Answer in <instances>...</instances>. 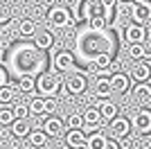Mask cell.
I'll use <instances>...</instances> for the list:
<instances>
[{
  "label": "cell",
  "mask_w": 151,
  "mask_h": 149,
  "mask_svg": "<svg viewBox=\"0 0 151 149\" xmlns=\"http://www.w3.org/2000/svg\"><path fill=\"white\" fill-rule=\"evenodd\" d=\"M43 133L47 138H57V136H61L63 133V122L59 118H47L43 122Z\"/></svg>",
  "instance_id": "cell-12"
},
{
  "label": "cell",
  "mask_w": 151,
  "mask_h": 149,
  "mask_svg": "<svg viewBox=\"0 0 151 149\" xmlns=\"http://www.w3.org/2000/svg\"><path fill=\"white\" fill-rule=\"evenodd\" d=\"M7 84V74H5V70L0 68V86H5Z\"/></svg>",
  "instance_id": "cell-35"
},
{
  "label": "cell",
  "mask_w": 151,
  "mask_h": 149,
  "mask_svg": "<svg viewBox=\"0 0 151 149\" xmlns=\"http://www.w3.org/2000/svg\"><path fill=\"white\" fill-rule=\"evenodd\" d=\"M54 43V36L50 32H41V34H34V48L36 50H50Z\"/></svg>",
  "instance_id": "cell-17"
},
{
  "label": "cell",
  "mask_w": 151,
  "mask_h": 149,
  "mask_svg": "<svg viewBox=\"0 0 151 149\" xmlns=\"http://www.w3.org/2000/svg\"><path fill=\"white\" fill-rule=\"evenodd\" d=\"M95 95H97V97H104V99L111 95V84H108L106 77H99V79H97V84H95Z\"/></svg>",
  "instance_id": "cell-22"
},
{
  "label": "cell",
  "mask_w": 151,
  "mask_h": 149,
  "mask_svg": "<svg viewBox=\"0 0 151 149\" xmlns=\"http://www.w3.org/2000/svg\"><path fill=\"white\" fill-rule=\"evenodd\" d=\"M14 120H16V118H14V111L9 108V106L0 108V124H2V127H9Z\"/></svg>",
  "instance_id": "cell-30"
},
{
  "label": "cell",
  "mask_w": 151,
  "mask_h": 149,
  "mask_svg": "<svg viewBox=\"0 0 151 149\" xmlns=\"http://www.w3.org/2000/svg\"><path fill=\"white\" fill-rule=\"evenodd\" d=\"M9 20H12V9H9V5L5 0H0V25L9 23Z\"/></svg>",
  "instance_id": "cell-32"
},
{
  "label": "cell",
  "mask_w": 151,
  "mask_h": 149,
  "mask_svg": "<svg viewBox=\"0 0 151 149\" xmlns=\"http://www.w3.org/2000/svg\"><path fill=\"white\" fill-rule=\"evenodd\" d=\"M135 5H151V0H133Z\"/></svg>",
  "instance_id": "cell-36"
},
{
  "label": "cell",
  "mask_w": 151,
  "mask_h": 149,
  "mask_svg": "<svg viewBox=\"0 0 151 149\" xmlns=\"http://www.w3.org/2000/svg\"><path fill=\"white\" fill-rule=\"evenodd\" d=\"M131 48H129V56H131L133 61H140V59H145V50H142V45L145 43H129Z\"/></svg>",
  "instance_id": "cell-28"
},
{
  "label": "cell",
  "mask_w": 151,
  "mask_h": 149,
  "mask_svg": "<svg viewBox=\"0 0 151 149\" xmlns=\"http://www.w3.org/2000/svg\"><path fill=\"white\" fill-rule=\"evenodd\" d=\"M122 147H124V149H133V147H135V142H133L131 138H126V136H124V140H122V145H120V149H122Z\"/></svg>",
  "instance_id": "cell-34"
},
{
  "label": "cell",
  "mask_w": 151,
  "mask_h": 149,
  "mask_svg": "<svg viewBox=\"0 0 151 149\" xmlns=\"http://www.w3.org/2000/svg\"><path fill=\"white\" fill-rule=\"evenodd\" d=\"M104 133H99V129H95L93 136L86 138V145H88V149H101V145H104Z\"/></svg>",
  "instance_id": "cell-24"
},
{
  "label": "cell",
  "mask_w": 151,
  "mask_h": 149,
  "mask_svg": "<svg viewBox=\"0 0 151 149\" xmlns=\"http://www.w3.org/2000/svg\"><path fill=\"white\" fill-rule=\"evenodd\" d=\"M27 108H29V115H45V113H43V97H34V99H29Z\"/></svg>",
  "instance_id": "cell-26"
},
{
  "label": "cell",
  "mask_w": 151,
  "mask_h": 149,
  "mask_svg": "<svg viewBox=\"0 0 151 149\" xmlns=\"http://www.w3.org/2000/svg\"><path fill=\"white\" fill-rule=\"evenodd\" d=\"M101 149H120V142H117V140H113V138H106V140H104V145H101Z\"/></svg>",
  "instance_id": "cell-33"
},
{
  "label": "cell",
  "mask_w": 151,
  "mask_h": 149,
  "mask_svg": "<svg viewBox=\"0 0 151 149\" xmlns=\"http://www.w3.org/2000/svg\"><path fill=\"white\" fill-rule=\"evenodd\" d=\"M111 63H113V56H111V52H95L93 56V68H99V70H106L111 68Z\"/></svg>",
  "instance_id": "cell-15"
},
{
  "label": "cell",
  "mask_w": 151,
  "mask_h": 149,
  "mask_svg": "<svg viewBox=\"0 0 151 149\" xmlns=\"http://www.w3.org/2000/svg\"><path fill=\"white\" fill-rule=\"evenodd\" d=\"M72 66H75V56L70 54L68 50L57 52V56H54V68H57V72H65V70H70Z\"/></svg>",
  "instance_id": "cell-8"
},
{
  "label": "cell",
  "mask_w": 151,
  "mask_h": 149,
  "mask_svg": "<svg viewBox=\"0 0 151 149\" xmlns=\"http://www.w3.org/2000/svg\"><path fill=\"white\" fill-rule=\"evenodd\" d=\"M122 2H131V0H122Z\"/></svg>",
  "instance_id": "cell-38"
},
{
  "label": "cell",
  "mask_w": 151,
  "mask_h": 149,
  "mask_svg": "<svg viewBox=\"0 0 151 149\" xmlns=\"http://www.w3.org/2000/svg\"><path fill=\"white\" fill-rule=\"evenodd\" d=\"M27 142H29L32 147L41 149V147H45V142H47V136H45L43 131H29V133H27Z\"/></svg>",
  "instance_id": "cell-19"
},
{
  "label": "cell",
  "mask_w": 151,
  "mask_h": 149,
  "mask_svg": "<svg viewBox=\"0 0 151 149\" xmlns=\"http://www.w3.org/2000/svg\"><path fill=\"white\" fill-rule=\"evenodd\" d=\"M124 38H126V43H145L147 41V27L145 25H138V23L126 25Z\"/></svg>",
  "instance_id": "cell-5"
},
{
  "label": "cell",
  "mask_w": 151,
  "mask_h": 149,
  "mask_svg": "<svg viewBox=\"0 0 151 149\" xmlns=\"http://www.w3.org/2000/svg\"><path fill=\"white\" fill-rule=\"evenodd\" d=\"M12 111H14V118H16V120H25V118H29V108H27L25 102H14Z\"/></svg>",
  "instance_id": "cell-25"
},
{
  "label": "cell",
  "mask_w": 151,
  "mask_h": 149,
  "mask_svg": "<svg viewBox=\"0 0 151 149\" xmlns=\"http://www.w3.org/2000/svg\"><path fill=\"white\" fill-rule=\"evenodd\" d=\"M34 88H38L41 97H54L57 93H61V81L52 72H41L38 79H34Z\"/></svg>",
  "instance_id": "cell-1"
},
{
  "label": "cell",
  "mask_w": 151,
  "mask_h": 149,
  "mask_svg": "<svg viewBox=\"0 0 151 149\" xmlns=\"http://www.w3.org/2000/svg\"><path fill=\"white\" fill-rule=\"evenodd\" d=\"M133 129L138 131L140 136H149L151 133V111L147 106L135 113V118H133Z\"/></svg>",
  "instance_id": "cell-3"
},
{
  "label": "cell",
  "mask_w": 151,
  "mask_h": 149,
  "mask_svg": "<svg viewBox=\"0 0 151 149\" xmlns=\"http://www.w3.org/2000/svg\"><path fill=\"white\" fill-rule=\"evenodd\" d=\"M16 88L9 86V84H5V86H0V106H9L16 102Z\"/></svg>",
  "instance_id": "cell-16"
},
{
  "label": "cell",
  "mask_w": 151,
  "mask_h": 149,
  "mask_svg": "<svg viewBox=\"0 0 151 149\" xmlns=\"http://www.w3.org/2000/svg\"><path fill=\"white\" fill-rule=\"evenodd\" d=\"M86 88H88V81H86V77L79 74V72L70 74L68 81H65V93L68 95H81V93H86Z\"/></svg>",
  "instance_id": "cell-4"
},
{
  "label": "cell",
  "mask_w": 151,
  "mask_h": 149,
  "mask_svg": "<svg viewBox=\"0 0 151 149\" xmlns=\"http://www.w3.org/2000/svg\"><path fill=\"white\" fill-rule=\"evenodd\" d=\"M97 111H99L101 120H111V118L117 115V104H115V102H101Z\"/></svg>",
  "instance_id": "cell-18"
},
{
  "label": "cell",
  "mask_w": 151,
  "mask_h": 149,
  "mask_svg": "<svg viewBox=\"0 0 151 149\" xmlns=\"http://www.w3.org/2000/svg\"><path fill=\"white\" fill-rule=\"evenodd\" d=\"M133 23L138 25H147L151 20V5H135L133 2Z\"/></svg>",
  "instance_id": "cell-11"
},
{
  "label": "cell",
  "mask_w": 151,
  "mask_h": 149,
  "mask_svg": "<svg viewBox=\"0 0 151 149\" xmlns=\"http://www.w3.org/2000/svg\"><path fill=\"white\" fill-rule=\"evenodd\" d=\"M133 97L138 99L142 106H149V102H151V86L147 84V81H138L135 88H133Z\"/></svg>",
  "instance_id": "cell-9"
},
{
  "label": "cell",
  "mask_w": 151,
  "mask_h": 149,
  "mask_svg": "<svg viewBox=\"0 0 151 149\" xmlns=\"http://www.w3.org/2000/svg\"><path fill=\"white\" fill-rule=\"evenodd\" d=\"M108 84H111V93H117V95L129 93V88H131V79L124 72H115L113 77H108Z\"/></svg>",
  "instance_id": "cell-6"
},
{
  "label": "cell",
  "mask_w": 151,
  "mask_h": 149,
  "mask_svg": "<svg viewBox=\"0 0 151 149\" xmlns=\"http://www.w3.org/2000/svg\"><path fill=\"white\" fill-rule=\"evenodd\" d=\"M18 90H23V93H32V90H34V79H32L29 74H20Z\"/></svg>",
  "instance_id": "cell-27"
},
{
  "label": "cell",
  "mask_w": 151,
  "mask_h": 149,
  "mask_svg": "<svg viewBox=\"0 0 151 149\" xmlns=\"http://www.w3.org/2000/svg\"><path fill=\"white\" fill-rule=\"evenodd\" d=\"M65 124H68V129H83V120L79 113H70L65 118Z\"/></svg>",
  "instance_id": "cell-29"
},
{
  "label": "cell",
  "mask_w": 151,
  "mask_h": 149,
  "mask_svg": "<svg viewBox=\"0 0 151 149\" xmlns=\"http://www.w3.org/2000/svg\"><path fill=\"white\" fill-rule=\"evenodd\" d=\"M88 25H90V30H95V32H104L108 27V20L104 14H95V16L88 18Z\"/></svg>",
  "instance_id": "cell-20"
},
{
  "label": "cell",
  "mask_w": 151,
  "mask_h": 149,
  "mask_svg": "<svg viewBox=\"0 0 151 149\" xmlns=\"http://www.w3.org/2000/svg\"><path fill=\"white\" fill-rule=\"evenodd\" d=\"M83 140H86V136H83L81 129H70L68 136H65V145H68V147H75V145L83 142Z\"/></svg>",
  "instance_id": "cell-23"
},
{
  "label": "cell",
  "mask_w": 151,
  "mask_h": 149,
  "mask_svg": "<svg viewBox=\"0 0 151 149\" xmlns=\"http://www.w3.org/2000/svg\"><path fill=\"white\" fill-rule=\"evenodd\" d=\"M9 127H12V133H14L16 138H27V133L32 131L29 120H27V118H25V120H14Z\"/></svg>",
  "instance_id": "cell-14"
},
{
  "label": "cell",
  "mask_w": 151,
  "mask_h": 149,
  "mask_svg": "<svg viewBox=\"0 0 151 149\" xmlns=\"http://www.w3.org/2000/svg\"><path fill=\"white\" fill-rule=\"evenodd\" d=\"M18 34L20 36H34L36 34V23L32 18H23L18 23Z\"/></svg>",
  "instance_id": "cell-21"
},
{
  "label": "cell",
  "mask_w": 151,
  "mask_h": 149,
  "mask_svg": "<svg viewBox=\"0 0 151 149\" xmlns=\"http://www.w3.org/2000/svg\"><path fill=\"white\" fill-rule=\"evenodd\" d=\"M81 120H83V127H88V129H99L101 124V115L97 108H86L81 113Z\"/></svg>",
  "instance_id": "cell-13"
},
{
  "label": "cell",
  "mask_w": 151,
  "mask_h": 149,
  "mask_svg": "<svg viewBox=\"0 0 151 149\" xmlns=\"http://www.w3.org/2000/svg\"><path fill=\"white\" fill-rule=\"evenodd\" d=\"M57 149H70V147H68V145H59Z\"/></svg>",
  "instance_id": "cell-37"
},
{
  "label": "cell",
  "mask_w": 151,
  "mask_h": 149,
  "mask_svg": "<svg viewBox=\"0 0 151 149\" xmlns=\"http://www.w3.org/2000/svg\"><path fill=\"white\" fill-rule=\"evenodd\" d=\"M57 102H59L57 97H43V113L45 115H52V113L57 111V106H59Z\"/></svg>",
  "instance_id": "cell-31"
},
{
  "label": "cell",
  "mask_w": 151,
  "mask_h": 149,
  "mask_svg": "<svg viewBox=\"0 0 151 149\" xmlns=\"http://www.w3.org/2000/svg\"><path fill=\"white\" fill-rule=\"evenodd\" d=\"M149 74H151L149 61H147V59H140L138 66H133L131 77H129V79H133V81H149Z\"/></svg>",
  "instance_id": "cell-10"
},
{
  "label": "cell",
  "mask_w": 151,
  "mask_h": 149,
  "mask_svg": "<svg viewBox=\"0 0 151 149\" xmlns=\"http://www.w3.org/2000/svg\"><path fill=\"white\" fill-rule=\"evenodd\" d=\"M47 23L52 25V27H72V18H70V9L63 5H54L47 9Z\"/></svg>",
  "instance_id": "cell-2"
},
{
  "label": "cell",
  "mask_w": 151,
  "mask_h": 149,
  "mask_svg": "<svg viewBox=\"0 0 151 149\" xmlns=\"http://www.w3.org/2000/svg\"><path fill=\"white\" fill-rule=\"evenodd\" d=\"M111 131H113L115 138L129 136V131H131V122H129V118H120V115L111 118Z\"/></svg>",
  "instance_id": "cell-7"
}]
</instances>
